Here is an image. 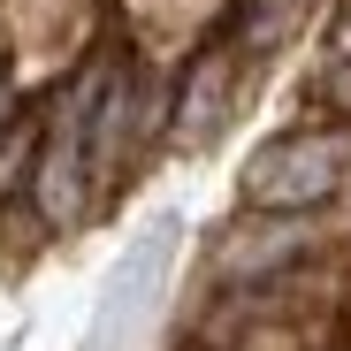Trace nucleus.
I'll return each mask as SVG.
<instances>
[{"mask_svg": "<svg viewBox=\"0 0 351 351\" xmlns=\"http://www.w3.org/2000/svg\"><path fill=\"white\" fill-rule=\"evenodd\" d=\"M343 176H351V138L343 130H306V138H275V145L252 153L245 199L267 206V214H306V206L343 191Z\"/></svg>", "mask_w": 351, "mask_h": 351, "instance_id": "1", "label": "nucleus"}, {"mask_svg": "<svg viewBox=\"0 0 351 351\" xmlns=\"http://www.w3.org/2000/svg\"><path fill=\"white\" fill-rule=\"evenodd\" d=\"M92 92L99 84L62 99V123H53V145H46V168H38L46 221H77V206H84V114H92Z\"/></svg>", "mask_w": 351, "mask_h": 351, "instance_id": "2", "label": "nucleus"}, {"mask_svg": "<svg viewBox=\"0 0 351 351\" xmlns=\"http://www.w3.org/2000/svg\"><path fill=\"white\" fill-rule=\"evenodd\" d=\"M328 99H336V107H351V62H336V69H328Z\"/></svg>", "mask_w": 351, "mask_h": 351, "instance_id": "3", "label": "nucleus"}, {"mask_svg": "<svg viewBox=\"0 0 351 351\" xmlns=\"http://www.w3.org/2000/svg\"><path fill=\"white\" fill-rule=\"evenodd\" d=\"M336 62H351V16L336 23Z\"/></svg>", "mask_w": 351, "mask_h": 351, "instance_id": "4", "label": "nucleus"}]
</instances>
